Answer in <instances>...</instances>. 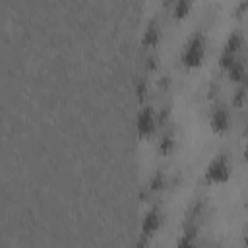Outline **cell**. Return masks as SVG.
I'll return each instance as SVG.
<instances>
[{"mask_svg":"<svg viewBox=\"0 0 248 248\" xmlns=\"http://www.w3.org/2000/svg\"><path fill=\"white\" fill-rule=\"evenodd\" d=\"M234 62H236V56H234V54L221 52V56H219V66H221L223 70H229V68H231Z\"/></svg>","mask_w":248,"mask_h":248,"instance_id":"cell-13","label":"cell"},{"mask_svg":"<svg viewBox=\"0 0 248 248\" xmlns=\"http://www.w3.org/2000/svg\"><path fill=\"white\" fill-rule=\"evenodd\" d=\"M159 41H161V29H159V25L155 21H151L147 25V29L143 31L141 43H143V46H157Z\"/></svg>","mask_w":248,"mask_h":248,"instance_id":"cell-6","label":"cell"},{"mask_svg":"<svg viewBox=\"0 0 248 248\" xmlns=\"http://www.w3.org/2000/svg\"><path fill=\"white\" fill-rule=\"evenodd\" d=\"M246 207H248V198H246Z\"/></svg>","mask_w":248,"mask_h":248,"instance_id":"cell-21","label":"cell"},{"mask_svg":"<svg viewBox=\"0 0 248 248\" xmlns=\"http://www.w3.org/2000/svg\"><path fill=\"white\" fill-rule=\"evenodd\" d=\"M242 155H244V161H246V163H248V145H246V147H244V153H242Z\"/></svg>","mask_w":248,"mask_h":248,"instance_id":"cell-20","label":"cell"},{"mask_svg":"<svg viewBox=\"0 0 248 248\" xmlns=\"http://www.w3.org/2000/svg\"><path fill=\"white\" fill-rule=\"evenodd\" d=\"M176 248H194V236L182 234V238L176 242Z\"/></svg>","mask_w":248,"mask_h":248,"instance_id":"cell-14","label":"cell"},{"mask_svg":"<svg viewBox=\"0 0 248 248\" xmlns=\"http://www.w3.org/2000/svg\"><path fill=\"white\" fill-rule=\"evenodd\" d=\"M227 74H229V79H231V81L242 83V81L246 79V66H244L240 60H236V62L227 70Z\"/></svg>","mask_w":248,"mask_h":248,"instance_id":"cell-8","label":"cell"},{"mask_svg":"<svg viewBox=\"0 0 248 248\" xmlns=\"http://www.w3.org/2000/svg\"><path fill=\"white\" fill-rule=\"evenodd\" d=\"M136 93H138V99H140V101L145 99V93H147V83H145V79H140V81H138Z\"/></svg>","mask_w":248,"mask_h":248,"instance_id":"cell-15","label":"cell"},{"mask_svg":"<svg viewBox=\"0 0 248 248\" xmlns=\"http://www.w3.org/2000/svg\"><path fill=\"white\" fill-rule=\"evenodd\" d=\"M190 8H192V2H188V0H178V2L172 6V16H174L176 19H182V17H186V16L190 14Z\"/></svg>","mask_w":248,"mask_h":248,"instance_id":"cell-10","label":"cell"},{"mask_svg":"<svg viewBox=\"0 0 248 248\" xmlns=\"http://www.w3.org/2000/svg\"><path fill=\"white\" fill-rule=\"evenodd\" d=\"M147 68H149V70L157 68V58H155V56H149V58H147Z\"/></svg>","mask_w":248,"mask_h":248,"instance_id":"cell-18","label":"cell"},{"mask_svg":"<svg viewBox=\"0 0 248 248\" xmlns=\"http://www.w3.org/2000/svg\"><path fill=\"white\" fill-rule=\"evenodd\" d=\"M248 10V2H240L238 6H236V16H240L242 12H246Z\"/></svg>","mask_w":248,"mask_h":248,"instance_id":"cell-17","label":"cell"},{"mask_svg":"<svg viewBox=\"0 0 248 248\" xmlns=\"http://www.w3.org/2000/svg\"><path fill=\"white\" fill-rule=\"evenodd\" d=\"M246 101H248V87H246V85H240V87L232 93L231 103H232V107L240 108V107H244V103H246Z\"/></svg>","mask_w":248,"mask_h":248,"instance_id":"cell-9","label":"cell"},{"mask_svg":"<svg viewBox=\"0 0 248 248\" xmlns=\"http://www.w3.org/2000/svg\"><path fill=\"white\" fill-rule=\"evenodd\" d=\"M203 58H205V37L198 33L186 43L182 50V64L186 68H198L202 66Z\"/></svg>","mask_w":248,"mask_h":248,"instance_id":"cell-1","label":"cell"},{"mask_svg":"<svg viewBox=\"0 0 248 248\" xmlns=\"http://www.w3.org/2000/svg\"><path fill=\"white\" fill-rule=\"evenodd\" d=\"M161 211L157 209V207H151L147 213H145V217H143V221H141V232H143V236H151V234H155L157 231H159V227H161Z\"/></svg>","mask_w":248,"mask_h":248,"instance_id":"cell-5","label":"cell"},{"mask_svg":"<svg viewBox=\"0 0 248 248\" xmlns=\"http://www.w3.org/2000/svg\"><path fill=\"white\" fill-rule=\"evenodd\" d=\"M244 248H248V227L244 231Z\"/></svg>","mask_w":248,"mask_h":248,"instance_id":"cell-19","label":"cell"},{"mask_svg":"<svg viewBox=\"0 0 248 248\" xmlns=\"http://www.w3.org/2000/svg\"><path fill=\"white\" fill-rule=\"evenodd\" d=\"M165 184H167L165 172H163V170H155V174L151 176V182H149V190H151V192H159V190L165 188Z\"/></svg>","mask_w":248,"mask_h":248,"instance_id":"cell-11","label":"cell"},{"mask_svg":"<svg viewBox=\"0 0 248 248\" xmlns=\"http://www.w3.org/2000/svg\"><path fill=\"white\" fill-rule=\"evenodd\" d=\"M231 178V167H229V159L227 155L219 153L217 157L211 159V163L205 169V180L211 184H223Z\"/></svg>","mask_w":248,"mask_h":248,"instance_id":"cell-2","label":"cell"},{"mask_svg":"<svg viewBox=\"0 0 248 248\" xmlns=\"http://www.w3.org/2000/svg\"><path fill=\"white\" fill-rule=\"evenodd\" d=\"M209 126H211V130L215 134H225L229 130V126H231V114H229V110L223 108V107L213 108L211 114H209Z\"/></svg>","mask_w":248,"mask_h":248,"instance_id":"cell-4","label":"cell"},{"mask_svg":"<svg viewBox=\"0 0 248 248\" xmlns=\"http://www.w3.org/2000/svg\"><path fill=\"white\" fill-rule=\"evenodd\" d=\"M136 248H149V242H147V236H141L136 244Z\"/></svg>","mask_w":248,"mask_h":248,"instance_id":"cell-16","label":"cell"},{"mask_svg":"<svg viewBox=\"0 0 248 248\" xmlns=\"http://www.w3.org/2000/svg\"><path fill=\"white\" fill-rule=\"evenodd\" d=\"M172 149H174V140H172L170 134H165V136L161 138V141H159V151H161L163 155H170Z\"/></svg>","mask_w":248,"mask_h":248,"instance_id":"cell-12","label":"cell"},{"mask_svg":"<svg viewBox=\"0 0 248 248\" xmlns=\"http://www.w3.org/2000/svg\"><path fill=\"white\" fill-rule=\"evenodd\" d=\"M157 126V116L153 112L151 107H143L138 112V120H136V128H138V136L140 138H149L155 132Z\"/></svg>","mask_w":248,"mask_h":248,"instance_id":"cell-3","label":"cell"},{"mask_svg":"<svg viewBox=\"0 0 248 248\" xmlns=\"http://www.w3.org/2000/svg\"><path fill=\"white\" fill-rule=\"evenodd\" d=\"M242 35L238 33V31H232L229 37H227V43H225V48H223V52H229V54H234L236 56V52L240 50V46H242Z\"/></svg>","mask_w":248,"mask_h":248,"instance_id":"cell-7","label":"cell"}]
</instances>
